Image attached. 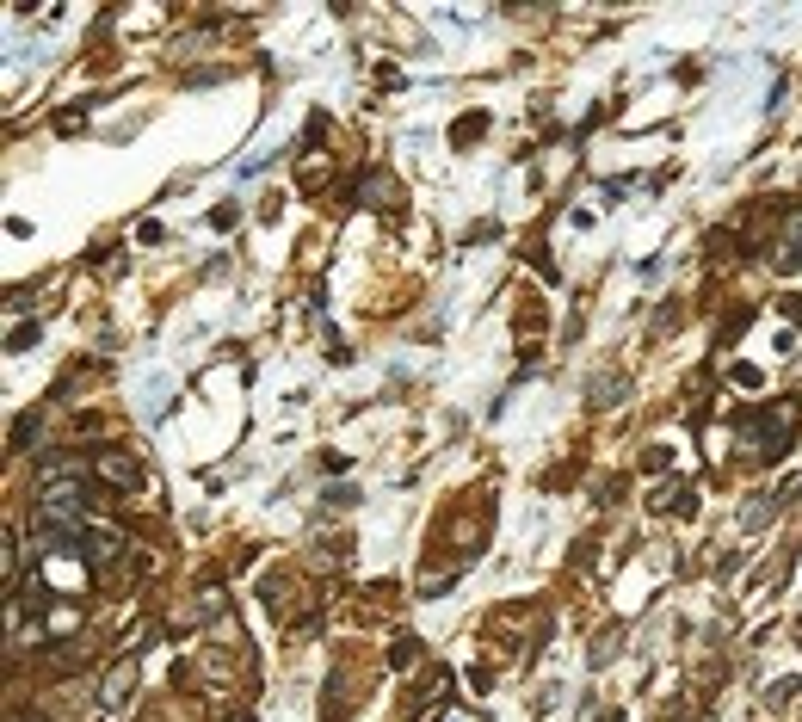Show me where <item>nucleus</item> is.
I'll list each match as a JSON object with an SVG mask.
<instances>
[{
    "label": "nucleus",
    "mask_w": 802,
    "mask_h": 722,
    "mask_svg": "<svg viewBox=\"0 0 802 722\" xmlns=\"http://www.w3.org/2000/svg\"><path fill=\"white\" fill-rule=\"evenodd\" d=\"M75 556H87L93 568H105V562L118 556V531H112V525H87V531L75 537Z\"/></svg>",
    "instance_id": "1"
},
{
    "label": "nucleus",
    "mask_w": 802,
    "mask_h": 722,
    "mask_svg": "<svg viewBox=\"0 0 802 722\" xmlns=\"http://www.w3.org/2000/svg\"><path fill=\"white\" fill-rule=\"evenodd\" d=\"M772 266H778V272H796V266H802V210L784 223V241H778V260H772Z\"/></svg>",
    "instance_id": "2"
},
{
    "label": "nucleus",
    "mask_w": 802,
    "mask_h": 722,
    "mask_svg": "<svg viewBox=\"0 0 802 722\" xmlns=\"http://www.w3.org/2000/svg\"><path fill=\"white\" fill-rule=\"evenodd\" d=\"M130 692H136V667L118 661L112 673H105V692H99V698H105V704H130Z\"/></svg>",
    "instance_id": "3"
},
{
    "label": "nucleus",
    "mask_w": 802,
    "mask_h": 722,
    "mask_svg": "<svg viewBox=\"0 0 802 722\" xmlns=\"http://www.w3.org/2000/svg\"><path fill=\"white\" fill-rule=\"evenodd\" d=\"M358 198H364V204H395V179H389V173H364Z\"/></svg>",
    "instance_id": "4"
},
{
    "label": "nucleus",
    "mask_w": 802,
    "mask_h": 722,
    "mask_svg": "<svg viewBox=\"0 0 802 722\" xmlns=\"http://www.w3.org/2000/svg\"><path fill=\"white\" fill-rule=\"evenodd\" d=\"M99 476H105V482H118V488H130V482H136V463L112 451V457H99Z\"/></svg>",
    "instance_id": "5"
},
{
    "label": "nucleus",
    "mask_w": 802,
    "mask_h": 722,
    "mask_svg": "<svg viewBox=\"0 0 802 722\" xmlns=\"http://www.w3.org/2000/svg\"><path fill=\"white\" fill-rule=\"evenodd\" d=\"M630 395V383H617V377H605L599 389H593V408H611V402H624Z\"/></svg>",
    "instance_id": "6"
},
{
    "label": "nucleus",
    "mask_w": 802,
    "mask_h": 722,
    "mask_svg": "<svg viewBox=\"0 0 802 722\" xmlns=\"http://www.w3.org/2000/svg\"><path fill=\"white\" fill-rule=\"evenodd\" d=\"M161 402H167V377H149V395H142V408L161 414Z\"/></svg>",
    "instance_id": "7"
},
{
    "label": "nucleus",
    "mask_w": 802,
    "mask_h": 722,
    "mask_svg": "<svg viewBox=\"0 0 802 722\" xmlns=\"http://www.w3.org/2000/svg\"><path fill=\"white\" fill-rule=\"evenodd\" d=\"M235 223H241L235 204H216V210H210V229H235Z\"/></svg>",
    "instance_id": "8"
},
{
    "label": "nucleus",
    "mask_w": 802,
    "mask_h": 722,
    "mask_svg": "<svg viewBox=\"0 0 802 722\" xmlns=\"http://www.w3.org/2000/svg\"><path fill=\"white\" fill-rule=\"evenodd\" d=\"M796 692H802V679H778V685H772V704H790Z\"/></svg>",
    "instance_id": "9"
},
{
    "label": "nucleus",
    "mask_w": 802,
    "mask_h": 722,
    "mask_svg": "<svg viewBox=\"0 0 802 722\" xmlns=\"http://www.w3.org/2000/svg\"><path fill=\"white\" fill-rule=\"evenodd\" d=\"M482 124H488L482 112H476V118H463V124H457V142H469V136H482Z\"/></svg>",
    "instance_id": "10"
},
{
    "label": "nucleus",
    "mask_w": 802,
    "mask_h": 722,
    "mask_svg": "<svg viewBox=\"0 0 802 722\" xmlns=\"http://www.w3.org/2000/svg\"><path fill=\"white\" fill-rule=\"evenodd\" d=\"M439 722H482V716H476V710H445Z\"/></svg>",
    "instance_id": "11"
}]
</instances>
